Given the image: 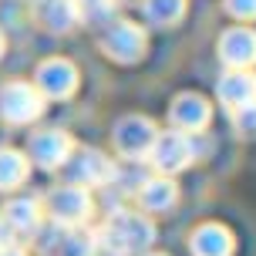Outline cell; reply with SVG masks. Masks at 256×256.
I'll return each mask as SVG.
<instances>
[{"instance_id": "obj_17", "label": "cell", "mask_w": 256, "mask_h": 256, "mask_svg": "<svg viewBox=\"0 0 256 256\" xmlns=\"http://www.w3.org/2000/svg\"><path fill=\"white\" fill-rule=\"evenodd\" d=\"M30 172V158L17 148H0V192H10L27 182Z\"/></svg>"}, {"instance_id": "obj_18", "label": "cell", "mask_w": 256, "mask_h": 256, "mask_svg": "<svg viewBox=\"0 0 256 256\" xmlns=\"http://www.w3.org/2000/svg\"><path fill=\"white\" fill-rule=\"evenodd\" d=\"M94 250H98V232L84 226H68L54 246V256H94Z\"/></svg>"}, {"instance_id": "obj_11", "label": "cell", "mask_w": 256, "mask_h": 256, "mask_svg": "<svg viewBox=\"0 0 256 256\" xmlns=\"http://www.w3.org/2000/svg\"><path fill=\"white\" fill-rule=\"evenodd\" d=\"M219 58L230 68L250 71L256 64V30L253 27H230L219 34Z\"/></svg>"}, {"instance_id": "obj_3", "label": "cell", "mask_w": 256, "mask_h": 256, "mask_svg": "<svg viewBox=\"0 0 256 256\" xmlns=\"http://www.w3.org/2000/svg\"><path fill=\"white\" fill-rule=\"evenodd\" d=\"M196 155H199V148H196L192 135H186V132H158L145 158L152 162V168L158 176H176V172H182V168H189L196 162Z\"/></svg>"}, {"instance_id": "obj_23", "label": "cell", "mask_w": 256, "mask_h": 256, "mask_svg": "<svg viewBox=\"0 0 256 256\" xmlns=\"http://www.w3.org/2000/svg\"><path fill=\"white\" fill-rule=\"evenodd\" d=\"M0 256H27V253L17 250V246H0Z\"/></svg>"}, {"instance_id": "obj_12", "label": "cell", "mask_w": 256, "mask_h": 256, "mask_svg": "<svg viewBox=\"0 0 256 256\" xmlns=\"http://www.w3.org/2000/svg\"><path fill=\"white\" fill-rule=\"evenodd\" d=\"M0 219L7 222L10 232H24V236H34V232L44 226V206L34 196H24V199H10L4 206Z\"/></svg>"}, {"instance_id": "obj_20", "label": "cell", "mask_w": 256, "mask_h": 256, "mask_svg": "<svg viewBox=\"0 0 256 256\" xmlns=\"http://www.w3.org/2000/svg\"><path fill=\"white\" fill-rule=\"evenodd\" d=\"M74 7H78V20H84V24H108V20H115L118 0H74Z\"/></svg>"}, {"instance_id": "obj_5", "label": "cell", "mask_w": 256, "mask_h": 256, "mask_svg": "<svg viewBox=\"0 0 256 256\" xmlns=\"http://www.w3.org/2000/svg\"><path fill=\"white\" fill-rule=\"evenodd\" d=\"M44 94L34 88V81H7L0 88V115L10 125H30L44 115Z\"/></svg>"}, {"instance_id": "obj_8", "label": "cell", "mask_w": 256, "mask_h": 256, "mask_svg": "<svg viewBox=\"0 0 256 256\" xmlns=\"http://www.w3.org/2000/svg\"><path fill=\"white\" fill-rule=\"evenodd\" d=\"M74 152V138L61 132V128H40L30 135V162H38L40 168H61L68 166V158Z\"/></svg>"}, {"instance_id": "obj_1", "label": "cell", "mask_w": 256, "mask_h": 256, "mask_svg": "<svg viewBox=\"0 0 256 256\" xmlns=\"http://www.w3.org/2000/svg\"><path fill=\"white\" fill-rule=\"evenodd\" d=\"M155 243V222L142 212L132 209H118L108 216L102 230H98V246H104L112 256H142Z\"/></svg>"}, {"instance_id": "obj_21", "label": "cell", "mask_w": 256, "mask_h": 256, "mask_svg": "<svg viewBox=\"0 0 256 256\" xmlns=\"http://www.w3.org/2000/svg\"><path fill=\"white\" fill-rule=\"evenodd\" d=\"M232 128H236L240 138H256V102L232 108Z\"/></svg>"}, {"instance_id": "obj_6", "label": "cell", "mask_w": 256, "mask_h": 256, "mask_svg": "<svg viewBox=\"0 0 256 256\" xmlns=\"http://www.w3.org/2000/svg\"><path fill=\"white\" fill-rule=\"evenodd\" d=\"M155 135H158V128H155L152 118H145V115H125L115 125V135H112V138H115L118 155H125V158H132V162H138V158L148 155Z\"/></svg>"}, {"instance_id": "obj_4", "label": "cell", "mask_w": 256, "mask_h": 256, "mask_svg": "<svg viewBox=\"0 0 256 256\" xmlns=\"http://www.w3.org/2000/svg\"><path fill=\"white\" fill-rule=\"evenodd\" d=\"M44 209H48L44 216H51V222H58V226H84L94 212V199L84 186L68 182V186H58L48 192Z\"/></svg>"}, {"instance_id": "obj_13", "label": "cell", "mask_w": 256, "mask_h": 256, "mask_svg": "<svg viewBox=\"0 0 256 256\" xmlns=\"http://www.w3.org/2000/svg\"><path fill=\"white\" fill-rule=\"evenodd\" d=\"M216 98H219V104H226V108H243V104L256 102V74L253 71L230 68L226 74L219 78Z\"/></svg>"}, {"instance_id": "obj_22", "label": "cell", "mask_w": 256, "mask_h": 256, "mask_svg": "<svg viewBox=\"0 0 256 256\" xmlns=\"http://www.w3.org/2000/svg\"><path fill=\"white\" fill-rule=\"evenodd\" d=\"M226 10L236 20H256V0H226Z\"/></svg>"}, {"instance_id": "obj_7", "label": "cell", "mask_w": 256, "mask_h": 256, "mask_svg": "<svg viewBox=\"0 0 256 256\" xmlns=\"http://www.w3.org/2000/svg\"><path fill=\"white\" fill-rule=\"evenodd\" d=\"M34 88L51 98V102H64L78 91V68L64 58H51V61L38 64V74H34Z\"/></svg>"}, {"instance_id": "obj_10", "label": "cell", "mask_w": 256, "mask_h": 256, "mask_svg": "<svg viewBox=\"0 0 256 256\" xmlns=\"http://www.w3.org/2000/svg\"><path fill=\"white\" fill-rule=\"evenodd\" d=\"M168 118H172L176 132L199 135V132H206V125H209L212 108H209V102H206L202 94H196V91H182V94H176V98H172Z\"/></svg>"}, {"instance_id": "obj_15", "label": "cell", "mask_w": 256, "mask_h": 256, "mask_svg": "<svg viewBox=\"0 0 256 256\" xmlns=\"http://www.w3.org/2000/svg\"><path fill=\"white\" fill-rule=\"evenodd\" d=\"M34 17L44 30L51 34H68L78 24V7L74 0H38L34 4Z\"/></svg>"}, {"instance_id": "obj_14", "label": "cell", "mask_w": 256, "mask_h": 256, "mask_svg": "<svg viewBox=\"0 0 256 256\" xmlns=\"http://www.w3.org/2000/svg\"><path fill=\"white\" fill-rule=\"evenodd\" d=\"M189 250H192V256H232L236 240H232V232L222 222H202L189 236Z\"/></svg>"}, {"instance_id": "obj_16", "label": "cell", "mask_w": 256, "mask_h": 256, "mask_svg": "<svg viewBox=\"0 0 256 256\" xmlns=\"http://www.w3.org/2000/svg\"><path fill=\"white\" fill-rule=\"evenodd\" d=\"M138 202L145 212H168L179 202V186L168 176H152L138 186Z\"/></svg>"}, {"instance_id": "obj_24", "label": "cell", "mask_w": 256, "mask_h": 256, "mask_svg": "<svg viewBox=\"0 0 256 256\" xmlns=\"http://www.w3.org/2000/svg\"><path fill=\"white\" fill-rule=\"evenodd\" d=\"M4 48H7V40H4V34H0V58H4Z\"/></svg>"}, {"instance_id": "obj_2", "label": "cell", "mask_w": 256, "mask_h": 256, "mask_svg": "<svg viewBox=\"0 0 256 256\" xmlns=\"http://www.w3.org/2000/svg\"><path fill=\"white\" fill-rule=\"evenodd\" d=\"M98 48L118 64H135L148 51V34H145V27L132 24V20H108Z\"/></svg>"}, {"instance_id": "obj_19", "label": "cell", "mask_w": 256, "mask_h": 256, "mask_svg": "<svg viewBox=\"0 0 256 256\" xmlns=\"http://www.w3.org/2000/svg\"><path fill=\"white\" fill-rule=\"evenodd\" d=\"M145 17L155 27H176L186 17V0H145Z\"/></svg>"}, {"instance_id": "obj_9", "label": "cell", "mask_w": 256, "mask_h": 256, "mask_svg": "<svg viewBox=\"0 0 256 256\" xmlns=\"http://www.w3.org/2000/svg\"><path fill=\"white\" fill-rule=\"evenodd\" d=\"M71 179H74V186H84V189H91V186H108V182L115 179V162L108 158L104 152H98V148H78L71 152Z\"/></svg>"}, {"instance_id": "obj_25", "label": "cell", "mask_w": 256, "mask_h": 256, "mask_svg": "<svg viewBox=\"0 0 256 256\" xmlns=\"http://www.w3.org/2000/svg\"><path fill=\"white\" fill-rule=\"evenodd\" d=\"M148 256H166V253H148Z\"/></svg>"}]
</instances>
